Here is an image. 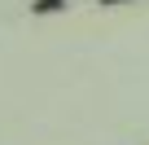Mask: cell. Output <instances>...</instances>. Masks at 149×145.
I'll use <instances>...</instances> for the list:
<instances>
[{"label": "cell", "mask_w": 149, "mask_h": 145, "mask_svg": "<svg viewBox=\"0 0 149 145\" xmlns=\"http://www.w3.org/2000/svg\"><path fill=\"white\" fill-rule=\"evenodd\" d=\"M101 5H123V0H101Z\"/></svg>", "instance_id": "2"}, {"label": "cell", "mask_w": 149, "mask_h": 145, "mask_svg": "<svg viewBox=\"0 0 149 145\" xmlns=\"http://www.w3.org/2000/svg\"><path fill=\"white\" fill-rule=\"evenodd\" d=\"M61 5H66V0H35V5H31V9H35V13H57Z\"/></svg>", "instance_id": "1"}]
</instances>
